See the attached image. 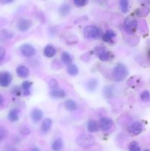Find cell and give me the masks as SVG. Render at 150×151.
I'll list each match as a JSON object with an SVG mask.
<instances>
[{
    "instance_id": "1",
    "label": "cell",
    "mask_w": 150,
    "mask_h": 151,
    "mask_svg": "<svg viewBox=\"0 0 150 151\" xmlns=\"http://www.w3.org/2000/svg\"><path fill=\"white\" fill-rule=\"evenodd\" d=\"M128 69L126 66L122 63H119L114 67L113 70V78L116 82L124 81L128 75Z\"/></svg>"
},
{
    "instance_id": "2",
    "label": "cell",
    "mask_w": 150,
    "mask_h": 151,
    "mask_svg": "<svg viewBox=\"0 0 150 151\" xmlns=\"http://www.w3.org/2000/svg\"><path fill=\"white\" fill-rule=\"evenodd\" d=\"M76 142L79 147H83V148H88L95 145L96 140L93 136L90 135V134H83L79 135L76 138Z\"/></svg>"
},
{
    "instance_id": "3",
    "label": "cell",
    "mask_w": 150,
    "mask_h": 151,
    "mask_svg": "<svg viewBox=\"0 0 150 151\" xmlns=\"http://www.w3.org/2000/svg\"><path fill=\"white\" fill-rule=\"evenodd\" d=\"M137 26H138V22L136 19L131 16L126 17L124 22V29L129 34H133L136 31Z\"/></svg>"
},
{
    "instance_id": "4",
    "label": "cell",
    "mask_w": 150,
    "mask_h": 151,
    "mask_svg": "<svg viewBox=\"0 0 150 151\" xmlns=\"http://www.w3.org/2000/svg\"><path fill=\"white\" fill-rule=\"evenodd\" d=\"M100 31L94 25H88L84 29V36L88 39H94L99 36Z\"/></svg>"
},
{
    "instance_id": "5",
    "label": "cell",
    "mask_w": 150,
    "mask_h": 151,
    "mask_svg": "<svg viewBox=\"0 0 150 151\" xmlns=\"http://www.w3.org/2000/svg\"><path fill=\"white\" fill-rule=\"evenodd\" d=\"M20 52L23 56L26 58H31L36 53L35 47L29 44H24L21 46Z\"/></svg>"
},
{
    "instance_id": "6",
    "label": "cell",
    "mask_w": 150,
    "mask_h": 151,
    "mask_svg": "<svg viewBox=\"0 0 150 151\" xmlns=\"http://www.w3.org/2000/svg\"><path fill=\"white\" fill-rule=\"evenodd\" d=\"M99 126L101 131H108L109 130L111 129L112 126H113V121L110 118L104 116V117H101L100 119L99 122Z\"/></svg>"
},
{
    "instance_id": "7",
    "label": "cell",
    "mask_w": 150,
    "mask_h": 151,
    "mask_svg": "<svg viewBox=\"0 0 150 151\" xmlns=\"http://www.w3.org/2000/svg\"><path fill=\"white\" fill-rule=\"evenodd\" d=\"M144 130V126L140 122H135L129 127V133L132 136H138L141 134Z\"/></svg>"
},
{
    "instance_id": "8",
    "label": "cell",
    "mask_w": 150,
    "mask_h": 151,
    "mask_svg": "<svg viewBox=\"0 0 150 151\" xmlns=\"http://www.w3.org/2000/svg\"><path fill=\"white\" fill-rule=\"evenodd\" d=\"M12 82V75L7 72H0V86L8 87Z\"/></svg>"
},
{
    "instance_id": "9",
    "label": "cell",
    "mask_w": 150,
    "mask_h": 151,
    "mask_svg": "<svg viewBox=\"0 0 150 151\" xmlns=\"http://www.w3.org/2000/svg\"><path fill=\"white\" fill-rule=\"evenodd\" d=\"M32 26V22L26 19H21L17 23V27L21 32H26Z\"/></svg>"
},
{
    "instance_id": "10",
    "label": "cell",
    "mask_w": 150,
    "mask_h": 151,
    "mask_svg": "<svg viewBox=\"0 0 150 151\" xmlns=\"http://www.w3.org/2000/svg\"><path fill=\"white\" fill-rule=\"evenodd\" d=\"M98 58L101 61H109L113 59V55L110 52L107 51V50H104V49H99L98 51Z\"/></svg>"
},
{
    "instance_id": "11",
    "label": "cell",
    "mask_w": 150,
    "mask_h": 151,
    "mask_svg": "<svg viewBox=\"0 0 150 151\" xmlns=\"http://www.w3.org/2000/svg\"><path fill=\"white\" fill-rule=\"evenodd\" d=\"M44 117V113L39 109H34L31 112V119L35 123H38Z\"/></svg>"
},
{
    "instance_id": "12",
    "label": "cell",
    "mask_w": 150,
    "mask_h": 151,
    "mask_svg": "<svg viewBox=\"0 0 150 151\" xmlns=\"http://www.w3.org/2000/svg\"><path fill=\"white\" fill-rule=\"evenodd\" d=\"M17 75L21 78H26L29 75V70L26 66L24 65H20L16 69Z\"/></svg>"
},
{
    "instance_id": "13",
    "label": "cell",
    "mask_w": 150,
    "mask_h": 151,
    "mask_svg": "<svg viewBox=\"0 0 150 151\" xmlns=\"http://www.w3.org/2000/svg\"><path fill=\"white\" fill-rule=\"evenodd\" d=\"M32 83L31 81H26L22 83V94H23L24 96L26 97V96H29L31 94V92H32Z\"/></svg>"
},
{
    "instance_id": "14",
    "label": "cell",
    "mask_w": 150,
    "mask_h": 151,
    "mask_svg": "<svg viewBox=\"0 0 150 151\" xmlns=\"http://www.w3.org/2000/svg\"><path fill=\"white\" fill-rule=\"evenodd\" d=\"M56 52H57V50H56L55 47L52 45H50V44L46 46L44 50V56L49 58H51L54 57L56 55Z\"/></svg>"
},
{
    "instance_id": "15",
    "label": "cell",
    "mask_w": 150,
    "mask_h": 151,
    "mask_svg": "<svg viewBox=\"0 0 150 151\" xmlns=\"http://www.w3.org/2000/svg\"><path fill=\"white\" fill-rule=\"evenodd\" d=\"M99 123L94 119H89L87 122V130L89 133H96L99 131Z\"/></svg>"
},
{
    "instance_id": "16",
    "label": "cell",
    "mask_w": 150,
    "mask_h": 151,
    "mask_svg": "<svg viewBox=\"0 0 150 151\" xmlns=\"http://www.w3.org/2000/svg\"><path fill=\"white\" fill-rule=\"evenodd\" d=\"M116 36V34L113 29H108L102 36V39L106 43H113V39Z\"/></svg>"
},
{
    "instance_id": "17",
    "label": "cell",
    "mask_w": 150,
    "mask_h": 151,
    "mask_svg": "<svg viewBox=\"0 0 150 151\" xmlns=\"http://www.w3.org/2000/svg\"><path fill=\"white\" fill-rule=\"evenodd\" d=\"M49 94L52 98L54 99L64 98L66 95V92L63 89H60V88H56V89L51 90L50 91Z\"/></svg>"
},
{
    "instance_id": "18",
    "label": "cell",
    "mask_w": 150,
    "mask_h": 151,
    "mask_svg": "<svg viewBox=\"0 0 150 151\" xmlns=\"http://www.w3.org/2000/svg\"><path fill=\"white\" fill-rule=\"evenodd\" d=\"M51 125H52V121L50 118H46L43 120L41 124V131L44 133H48L49 130L51 129Z\"/></svg>"
},
{
    "instance_id": "19",
    "label": "cell",
    "mask_w": 150,
    "mask_h": 151,
    "mask_svg": "<svg viewBox=\"0 0 150 151\" xmlns=\"http://www.w3.org/2000/svg\"><path fill=\"white\" fill-rule=\"evenodd\" d=\"M63 142L60 138H57L51 144V149L53 151H61L63 149Z\"/></svg>"
},
{
    "instance_id": "20",
    "label": "cell",
    "mask_w": 150,
    "mask_h": 151,
    "mask_svg": "<svg viewBox=\"0 0 150 151\" xmlns=\"http://www.w3.org/2000/svg\"><path fill=\"white\" fill-rule=\"evenodd\" d=\"M64 106L66 110H68L69 111H74L77 109V104H76V103L74 100H71V99L66 100Z\"/></svg>"
},
{
    "instance_id": "21",
    "label": "cell",
    "mask_w": 150,
    "mask_h": 151,
    "mask_svg": "<svg viewBox=\"0 0 150 151\" xmlns=\"http://www.w3.org/2000/svg\"><path fill=\"white\" fill-rule=\"evenodd\" d=\"M8 119L12 122H17L19 119V111L16 109L10 110L8 113Z\"/></svg>"
},
{
    "instance_id": "22",
    "label": "cell",
    "mask_w": 150,
    "mask_h": 151,
    "mask_svg": "<svg viewBox=\"0 0 150 151\" xmlns=\"http://www.w3.org/2000/svg\"><path fill=\"white\" fill-rule=\"evenodd\" d=\"M97 86H98V81L95 78H92V79L89 80L86 84L87 89L89 91H95L96 88H97Z\"/></svg>"
},
{
    "instance_id": "23",
    "label": "cell",
    "mask_w": 150,
    "mask_h": 151,
    "mask_svg": "<svg viewBox=\"0 0 150 151\" xmlns=\"http://www.w3.org/2000/svg\"><path fill=\"white\" fill-rule=\"evenodd\" d=\"M61 60L62 62H63L64 64L69 66V65L72 63L73 59H72L71 55L69 52H63L61 55Z\"/></svg>"
},
{
    "instance_id": "24",
    "label": "cell",
    "mask_w": 150,
    "mask_h": 151,
    "mask_svg": "<svg viewBox=\"0 0 150 151\" xmlns=\"http://www.w3.org/2000/svg\"><path fill=\"white\" fill-rule=\"evenodd\" d=\"M67 72L69 75L71 76H76V75L79 72V69L76 66V64H74V63H71V64L67 66Z\"/></svg>"
},
{
    "instance_id": "25",
    "label": "cell",
    "mask_w": 150,
    "mask_h": 151,
    "mask_svg": "<svg viewBox=\"0 0 150 151\" xmlns=\"http://www.w3.org/2000/svg\"><path fill=\"white\" fill-rule=\"evenodd\" d=\"M119 7H120L121 11L123 13H126L129 11V4L127 0H121L119 1Z\"/></svg>"
},
{
    "instance_id": "26",
    "label": "cell",
    "mask_w": 150,
    "mask_h": 151,
    "mask_svg": "<svg viewBox=\"0 0 150 151\" xmlns=\"http://www.w3.org/2000/svg\"><path fill=\"white\" fill-rule=\"evenodd\" d=\"M71 11V7L69 4H63L59 8V12L60 14L63 16H66L70 13Z\"/></svg>"
},
{
    "instance_id": "27",
    "label": "cell",
    "mask_w": 150,
    "mask_h": 151,
    "mask_svg": "<svg viewBox=\"0 0 150 151\" xmlns=\"http://www.w3.org/2000/svg\"><path fill=\"white\" fill-rule=\"evenodd\" d=\"M0 37L3 39H9L13 37V33L7 29H3L0 32Z\"/></svg>"
},
{
    "instance_id": "28",
    "label": "cell",
    "mask_w": 150,
    "mask_h": 151,
    "mask_svg": "<svg viewBox=\"0 0 150 151\" xmlns=\"http://www.w3.org/2000/svg\"><path fill=\"white\" fill-rule=\"evenodd\" d=\"M128 149L129 151H141V147L137 142L133 141L129 145Z\"/></svg>"
},
{
    "instance_id": "29",
    "label": "cell",
    "mask_w": 150,
    "mask_h": 151,
    "mask_svg": "<svg viewBox=\"0 0 150 151\" xmlns=\"http://www.w3.org/2000/svg\"><path fill=\"white\" fill-rule=\"evenodd\" d=\"M7 130L5 127L0 126V142L7 137Z\"/></svg>"
},
{
    "instance_id": "30",
    "label": "cell",
    "mask_w": 150,
    "mask_h": 151,
    "mask_svg": "<svg viewBox=\"0 0 150 151\" xmlns=\"http://www.w3.org/2000/svg\"><path fill=\"white\" fill-rule=\"evenodd\" d=\"M141 99L142 101L144 102H146L149 101L150 100V93L149 91H144L141 94Z\"/></svg>"
},
{
    "instance_id": "31",
    "label": "cell",
    "mask_w": 150,
    "mask_h": 151,
    "mask_svg": "<svg viewBox=\"0 0 150 151\" xmlns=\"http://www.w3.org/2000/svg\"><path fill=\"white\" fill-rule=\"evenodd\" d=\"M49 86L51 88V90L56 89V88H58V82L56 81L55 79H51L48 83Z\"/></svg>"
},
{
    "instance_id": "32",
    "label": "cell",
    "mask_w": 150,
    "mask_h": 151,
    "mask_svg": "<svg viewBox=\"0 0 150 151\" xmlns=\"http://www.w3.org/2000/svg\"><path fill=\"white\" fill-rule=\"evenodd\" d=\"M88 3V1H86V0H74V4L78 7H84V6L86 5Z\"/></svg>"
},
{
    "instance_id": "33",
    "label": "cell",
    "mask_w": 150,
    "mask_h": 151,
    "mask_svg": "<svg viewBox=\"0 0 150 151\" xmlns=\"http://www.w3.org/2000/svg\"><path fill=\"white\" fill-rule=\"evenodd\" d=\"M5 54H6V51L4 50V48L3 47H0V60H3L5 57Z\"/></svg>"
},
{
    "instance_id": "34",
    "label": "cell",
    "mask_w": 150,
    "mask_h": 151,
    "mask_svg": "<svg viewBox=\"0 0 150 151\" xmlns=\"http://www.w3.org/2000/svg\"><path fill=\"white\" fill-rule=\"evenodd\" d=\"M4 97H3L1 94H0V108H1L3 106H4Z\"/></svg>"
},
{
    "instance_id": "35",
    "label": "cell",
    "mask_w": 150,
    "mask_h": 151,
    "mask_svg": "<svg viewBox=\"0 0 150 151\" xmlns=\"http://www.w3.org/2000/svg\"><path fill=\"white\" fill-rule=\"evenodd\" d=\"M6 151H17V150H16V149H15L14 147H7V150Z\"/></svg>"
},
{
    "instance_id": "36",
    "label": "cell",
    "mask_w": 150,
    "mask_h": 151,
    "mask_svg": "<svg viewBox=\"0 0 150 151\" xmlns=\"http://www.w3.org/2000/svg\"><path fill=\"white\" fill-rule=\"evenodd\" d=\"M30 151H41V149H39L38 147H32V149H31Z\"/></svg>"
},
{
    "instance_id": "37",
    "label": "cell",
    "mask_w": 150,
    "mask_h": 151,
    "mask_svg": "<svg viewBox=\"0 0 150 151\" xmlns=\"http://www.w3.org/2000/svg\"><path fill=\"white\" fill-rule=\"evenodd\" d=\"M147 55H148V58L149 60H150V48L148 50V52H147Z\"/></svg>"
},
{
    "instance_id": "38",
    "label": "cell",
    "mask_w": 150,
    "mask_h": 151,
    "mask_svg": "<svg viewBox=\"0 0 150 151\" xmlns=\"http://www.w3.org/2000/svg\"><path fill=\"white\" fill-rule=\"evenodd\" d=\"M144 151H150V150H145Z\"/></svg>"
}]
</instances>
